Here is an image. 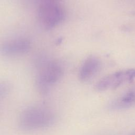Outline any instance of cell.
<instances>
[{"instance_id":"7a4b0ae2","label":"cell","mask_w":135,"mask_h":135,"mask_svg":"<svg viewBox=\"0 0 135 135\" xmlns=\"http://www.w3.org/2000/svg\"><path fill=\"white\" fill-rule=\"evenodd\" d=\"M63 69L61 65L54 61L43 63L36 78V86L38 92L43 96H46L51 88L61 79Z\"/></svg>"},{"instance_id":"52a82bcc","label":"cell","mask_w":135,"mask_h":135,"mask_svg":"<svg viewBox=\"0 0 135 135\" xmlns=\"http://www.w3.org/2000/svg\"><path fill=\"white\" fill-rule=\"evenodd\" d=\"M135 106V87L130 89L115 98L109 104V108L112 110H121Z\"/></svg>"},{"instance_id":"8992f818","label":"cell","mask_w":135,"mask_h":135,"mask_svg":"<svg viewBox=\"0 0 135 135\" xmlns=\"http://www.w3.org/2000/svg\"><path fill=\"white\" fill-rule=\"evenodd\" d=\"M101 60L97 56H89L82 64L79 73L80 80L82 82H87L92 79L100 71Z\"/></svg>"},{"instance_id":"ba28073f","label":"cell","mask_w":135,"mask_h":135,"mask_svg":"<svg viewBox=\"0 0 135 135\" xmlns=\"http://www.w3.org/2000/svg\"><path fill=\"white\" fill-rule=\"evenodd\" d=\"M10 91V84L6 81H0V101L6 98L8 95Z\"/></svg>"},{"instance_id":"5b68a950","label":"cell","mask_w":135,"mask_h":135,"mask_svg":"<svg viewBox=\"0 0 135 135\" xmlns=\"http://www.w3.org/2000/svg\"><path fill=\"white\" fill-rule=\"evenodd\" d=\"M31 43L26 38L20 37L2 42L0 44V53L6 56H15L27 53Z\"/></svg>"},{"instance_id":"277c9868","label":"cell","mask_w":135,"mask_h":135,"mask_svg":"<svg viewBox=\"0 0 135 135\" xmlns=\"http://www.w3.org/2000/svg\"><path fill=\"white\" fill-rule=\"evenodd\" d=\"M135 79V69L116 72L104 76L95 85V89L103 91L115 89L125 83L131 82Z\"/></svg>"},{"instance_id":"30bf717a","label":"cell","mask_w":135,"mask_h":135,"mask_svg":"<svg viewBox=\"0 0 135 135\" xmlns=\"http://www.w3.org/2000/svg\"><path fill=\"white\" fill-rule=\"evenodd\" d=\"M129 135H135V132H133V133H130V134H129Z\"/></svg>"},{"instance_id":"6da1fadb","label":"cell","mask_w":135,"mask_h":135,"mask_svg":"<svg viewBox=\"0 0 135 135\" xmlns=\"http://www.w3.org/2000/svg\"><path fill=\"white\" fill-rule=\"evenodd\" d=\"M56 116L50 108L41 105H31L24 109L18 119V127L23 131L46 129L55 122Z\"/></svg>"},{"instance_id":"9c48e42d","label":"cell","mask_w":135,"mask_h":135,"mask_svg":"<svg viewBox=\"0 0 135 135\" xmlns=\"http://www.w3.org/2000/svg\"><path fill=\"white\" fill-rule=\"evenodd\" d=\"M36 2H38L40 4L47 3H53V2H59V0H34Z\"/></svg>"},{"instance_id":"3957f363","label":"cell","mask_w":135,"mask_h":135,"mask_svg":"<svg viewBox=\"0 0 135 135\" xmlns=\"http://www.w3.org/2000/svg\"><path fill=\"white\" fill-rule=\"evenodd\" d=\"M65 13L59 2L44 3L39 5L37 18L41 25L46 30L52 29L64 20Z\"/></svg>"}]
</instances>
